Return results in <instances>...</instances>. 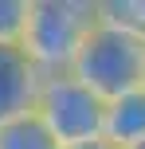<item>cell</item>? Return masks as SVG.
I'll return each instance as SVG.
<instances>
[{
	"instance_id": "7a4b0ae2",
	"label": "cell",
	"mask_w": 145,
	"mask_h": 149,
	"mask_svg": "<svg viewBox=\"0 0 145 149\" xmlns=\"http://www.w3.org/2000/svg\"><path fill=\"white\" fill-rule=\"evenodd\" d=\"M78 82L94 90L98 98L114 102V98L141 90V74H145V39L133 36L126 28L98 20L86 36L83 51H78L75 67H71Z\"/></svg>"
},
{
	"instance_id": "8992f818",
	"label": "cell",
	"mask_w": 145,
	"mask_h": 149,
	"mask_svg": "<svg viewBox=\"0 0 145 149\" xmlns=\"http://www.w3.org/2000/svg\"><path fill=\"white\" fill-rule=\"evenodd\" d=\"M0 149H63V145L51 137V130L31 110V114H24V118L0 126Z\"/></svg>"
},
{
	"instance_id": "30bf717a",
	"label": "cell",
	"mask_w": 145,
	"mask_h": 149,
	"mask_svg": "<svg viewBox=\"0 0 145 149\" xmlns=\"http://www.w3.org/2000/svg\"><path fill=\"white\" fill-rule=\"evenodd\" d=\"M141 90H145V74H141Z\"/></svg>"
},
{
	"instance_id": "9c48e42d",
	"label": "cell",
	"mask_w": 145,
	"mask_h": 149,
	"mask_svg": "<svg viewBox=\"0 0 145 149\" xmlns=\"http://www.w3.org/2000/svg\"><path fill=\"white\" fill-rule=\"evenodd\" d=\"M75 149H118V145H110L106 137H98V141H86V145H75Z\"/></svg>"
},
{
	"instance_id": "ba28073f",
	"label": "cell",
	"mask_w": 145,
	"mask_h": 149,
	"mask_svg": "<svg viewBox=\"0 0 145 149\" xmlns=\"http://www.w3.org/2000/svg\"><path fill=\"white\" fill-rule=\"evenodd\" d=\"M31 0H0V47H20Z\"/></svg>"
},
{
	"instance_id": "6da1fadb",
	"label": "cell",
	"mask_w": 145,
	"mask_h": 149,
	"mask_svg": "<svg viewBox=\"0 0 145 149\" xmlns=\"http://www.w3.org/2000/svg\"><path fill=\"white\" fill-rule=\"evenodd\" d=\"M94 24H98V0H31L20 51L35 63L43 79L67 74Z\"/></svg>"
},
{
	"instance_id": "3957f363",
	"label": "cell",
	"mask_w": 145,
	"mask_h": 149,
	"mask_svg": "<svg viewBox=\"0 0 145 149\" xmlns=\"http://www.w3.org/2000/svg\"><path fill=\"white\" fill-rule=\"evenodd\" d=\"M35 114L63 149L98 141L106 126V98H98L75 74H47L35 98Z\"/></svg>"
},
{
	"instance_id": "8fae6325",
	"label": "cell",
	"mask_w": 145,
	"mask_h": 149,
	"mask_svg": "<svg viewBox=\"0 0 145 149\" xmlns=\"http://www.w3.org/2000/svg\"><path fill=\"white\" fill-rule=\"evenodd\" d=\"M133 149H145V141H141V145H133Z\"/></svg>"
},
{
	"instance_id": "5b68a950",
	"label": "cell",
	"mask_w": 145,
	"mask_h": 149,
	"mask_svg": "<svg viewBox=\"0 0 145 149\" xmlns=\"http://www.w3.org/2000/svg\"><path fill=\"white\" fill-rule=\"evenodd\" d=\"M102 137L118 149H133L145 141V90H130V94L106 102Z\"/></svg>"
},
{
	"instance_id": "52a82bcc",
	"label": "cell",
	"mask_w": 145,
	"mask_h": 149,
	"mask_svg": "<svg viewBox=\"0 0 145 149\" xmlns=\"http://www.w3.org/2000/svg\"><path fill=\"white\" fill-rule=\"evenodd\" d=\"M98 20L145 39V0H98Z\"/></svg>"
},
{
	"instance_id": "277c9868",
	"label": "cell",
	"mask_w": 145,
	"mask_h": 149,
	"mask_svg": "<svg viewBox=\"0 0 145 149\" xmlns=\"http://www.w3.org/2000/svg\"><path fill=\"white\" fill-rule=\"evenodd\" d=\"M43 74L20 47H0V126L35 110Z\"/></svg>"
}]
</instances>
